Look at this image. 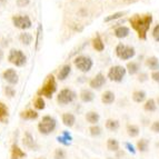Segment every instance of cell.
Listing matches in <instances>:
<instances>
[{
    "mask_svg": "<svg viewBox=\"0 0 159 159\" xmlns=\"http://www.w3.org/2000/svg\"><path fill=\"white\" fill-rule=\"evenodd\" d=\"M154 21V17L152 13H134L133 16L128 18L130 27L137 32L138 38L140 40H146L147 34L150 29L151 25Z\"/></svg>",
    "mask_w": 159,
    "mask_h": 159,
    "instance_id": "6da1fadb",
    "label": "cell"
},
{
    "mask_svg": "<svg viewBox=\"0 0 159 159\" xmlns=\"http://www.w3.org/2000/svg\"><path fill=\"white\" fill-rule=\"evenodd\" d=\"M57 93V78L52 74H49L45 78V81L37 91V96H41L43 98L51 99L52 96Z\"/></svg>",
    "mask_w": 159,
    "mask_h": 159,
    "instance_id": "7a4b0ae2",
    "label": "cell"
},
{
    "mask_svg": "<svg viewBox=\"0 0 159 159\" xmlns=\"http://www.w3.org/2000/svg\"><path fill=\"white\" fill-rule=\"evenodd\" d=\"M38 131H39L41 135L48 136L52 134L57 128V120L56 118H53L52 116H49V115H46L43 116L40 121L38 122Z\"/></svg>",
    "mask_w": 159,
    "mask_h": 159,
    "instance_id": "3957f363",
    "label": "cell"
},
{
    "mask_svg": "<svg viewBox=\"0 0 159 159\" xmlns=\"http://www.w3.org/2000/svg\"><path fill=\"white\" fill-rule=\"evenodd\" d=\"M77 93L71 89V88H62L58 93H57V103L59 106H68L74 102L77 99Z\"/></svg>",
    "mask_w": 159,
    "mask_h": 159,
    "instance_id": "277c9868",
    "label": "cell"
},
{
    "mask_svg": "<svg viewBox=\"0 0 159 159\" xmlns=\"http://www.w3.org/2000/svg\"><path fill=\"white\" fill-rule=\"evenodd\" d=\"M74 66L82 74H87L93 69V60L87 55H78L74 58Z\"/></svg>",
    "mask_w": 159,
    "mask_h": 159,
    "instance_id": "5b68a950",
    "label": "cell"
},
{
    "mask_svg": "<svg viewBox=\"0 0 159 159\" xmlns=\"http://www.w3.org/2000/svg\"><path fill=\"white\" fill-rule=\"evenodd\" d=\"M7 59L11 65H13L15 67H18V68L25 67L27 64V56L21 49H16V48L10 49Z\"/></svg>",
    "mask_w": 159,
    "mask_h": 159,
    "instance_id": "8992f818",
    "label": "cell"
},
{
    "mask_svg": "<svg viewBox=\"0 0 159 159\" xmlns=\"http://www.w3.org/2000/svg\"><path fill=\"white\" fill-rule=\"evenodd\" d=\"M126 75H127V70L126 67L120 66V65H115L111 66L108 69L107 72V79H109L112 82H121L122 80L125 79Z\"/></svg>",
    "mask_w": 159,
    "mask_h": 159,
    "instance_id": "52a82bcc",
    "label": "cell"
},
{
    "mask_svg": "<svg viewBox=\"0 0 159 159\" xmlns=\"http://www.w3.org/2000/svg\"><path fill=\"white\" fill-rule=\"evenodd\" d=\"M11 21L15 28L21 31H27L32 27V21L28 15H13L11 17Z\"/></svg>",
    "mask_w": 159,
    "mask_h": 159,
    "instance_id": "ba28073f",
    "label": "cell"
},
{
    "mask_svg": "<svg viewBox=\"0 0 159 159\" xmlns=\"http://www.w3.org/2000/svg\"><path fill=\"white\" fill-rule=\"evenodd\" d=\"M106 84H107V76H105L102 72H98L95 77L91 78L89 80V82H88L90 89H93V90H100V89H102V87Z\"/></svg>",
    "mask_w": 159,
    "mask_h": 159,
    "instance_id": "9c48e42d",
    "label": "cell"
},
{
    "mask_svg": "<svg viewBox=\"0 0 159 159\" xmlns=\"http://www.w3.org/2000/svg\"><path fill=\"white\" fill-rule=\"evenodd\" d=\"M1 77H2V79L10 86H16L19 82L18 72L16 71V69H13V68L5 69L2 71V74H1Z\"/></svg>",
    "mask_w": 159,
    "mask_h": 159,
    "instance_id": "30bf717a",
    "label": "cell"
},
{
    "mask_svg": "<svg viewBox=\"0 0 159 159\" xmlns=\"http://www.w3.org/2000/svg\"><path fill=\"white\" fill-rule=\"evenodd\" d=\"M22 143L26 148L30 149V150H38L39 149V145L37 143L36 139L34 138L32 134L30 131H25L24 137H22Z\"/></svg>",
    "mask_w": 159,
    "mask_h": 159,
    "instance_id": "8fae6325",
    "label": "cell"
},
{
    "mask_svg": "<svg viewBox=\"0 0 159 159\" xmlns=\"http://www.w3.org/2000/svg\"><path fill=\"white\" fill-rule=\"evenodd\" d=\"M136 56V49L135 47L133 46H128V45H125L124 49H122L121 53L119 55L118 58L122 61H127V60H130V59H133L134 57Z\"/></svg>",
    "mask_w": 159,
    "mask_h": 159,
    "instance_id": "7c38bea8",
    "label": "cell"
},
{
    "mask_svg": "<svg viewBox=\"0 0 159 159\" xmlns=\"http://www.w3.org/2000/svg\"><path fill=\"white\" fill-rule=\"evenodd\" d=\"M79 98L81 100V102L84 103L93 102L95 100V93H93V90L90 89V88H84V89L80 90Z\"/></svg>",
    "mask_w": 159,
    "mask_h": 159,
    "instance_id": "4fadbf2b",
    "label": "cell"
},
{
    "mask_svg": "<svg viewBox=\"0 0 159 159\" xmlns=\"http://www.w3.org/2000/svg\"><path fill=\"white\" fill-rule=\"evenodd\" d=\"M20 118L22 120H29V121H34V120H37L39 118V114L36 109H31V108H28L26 110H22L20 111Z\"/></svg>",
    "mask_w": 159,
    "mask_h": 159,
    "instance_id": "5bb4252c",
    "label": "cell"
},
{
    "mask_svg": "<svg viewBox=\"0 0 159 159\" xmlns=\"http://www.w3.org/2000/svg\"><path fill=\"white\" fill-rule=\"evenodd\" d=\"M71 65L70 64H65L64 66H61V68L59 69L58 74H57V80L59 81H65L67 78L70 76L71 74Z\"/></svg>",
    "mask_w": 159,
    "mask_h": 159,
    "instance_id": "9a60e30c",
    "label": "cell"
},
{
    "mask_svg": "<svg viewBox=\"0 0 159 159\" xmlns=\"http://www.w3.org/2000/svg\"><path fill=\"white\" fill-rule=\"evenodd\" d=\"M130 34V28L127 26H117L114 29V36L118 39H125Z\"/></svg>",
    "mask_w": 159,
    "mask_h": 159,
    "instance_id": "2e32d148",
    "label": "cell"
},
{
    "mask_svg": "<svg viewBox=\"0 0 159 159\" xmlns=\"http://www.w3.org/2000/svg\"><path fill=\"white\" fill-rule=\"evenodd\" d=\"M141 66L138 61H128L127 65H126V70H127V74L130 76H136L140 72Z\"/></svg>",
    "mask_w": 159,
    "mask_h": 159,
    "instance_id": "e0dca14e",
    "label": "cell"
},
{
    "mask_svg": "<svg viewBox=\"0 0 159 159\" xmlns=\"http://www.w3.org/2000/svg\"><path fill=\"white\" fill-rule=\"evenodd\" d=\"M145 66L150 70V71H156L159 70V59L156 56H149L145 58Z\"/></svg>",
    "mask_w": 159,
    "mask_h": 159,
    "instance_id": "ac0fdd59",
    "label": "cell"
},
{
    "mask_svg": "<svg viewBox=\"0 0 159 159\" xmlns=\"http://www.w3.org/2000/svg\"><path fill=\"white\" fill-rule=\"evenodd\" d=\"M91 46L97 52H102L105 50V43H103L102 38L99 34H96V36L91 40Z\"/></svg>",
    "mask_w": 159,
    "mask_h": 159,
    "instance_id": "d6986e66",
    "label": "cell"
},
{
    "mask_svg": "<svg viewBox=\"0 0 159 159\" xmlns=\"http://www.w3.org/2000/svg\"><path fill=\"white\" fill-rule=\"evenodd\" d=\"M61 121L66 127L71 128L76 124V116L72 112H64L61 115Z\"/></svg>",
    "mask_w": 159,
    "mask_h": 159,
    "instance_id": "ffe728a7",
    "label": "cell"
},
{
    "mask_svg": "<svg viewBox=\"0 0 159 159\" xmlns=\"http://www.w3.org/2000/svg\"><path fill=\"white\" fill-rule=\"evenodd\" d=\"M149 145H150L149 139H147V138H140L136 143V149L140 154H146V152L149 151Z\"/></svg>",
    "mask_w": 159,
    "mask_h": 159,
    "instance_id": "44dd1931",
    "label": "cell"
},
{
    "mask_svg": "<svg viewBox=\"0 0 159 159\" xmlns=\"http://www.w3.org/2000/svg\"><path fill=\"white\" fill-rule=\"evenodd\" d=\"M26 156H27V154L16 143H12V146H11V152H10L11 159H22Z\"/></svg>",
    "mask_w": 159,
    "mask_h": 159,
    "instance_id": "7402d4cb",
    "label": "cell"
},
{
    "mask_svg": "<svg viewBox=\"0 0 159 159\" xmlns=\"http://www.w3.org/2000/svg\"><path fill=\"white\" fill-rule=\"evenodd\" d=\"M116 100V95H115L114 91L111 90H106L105 93H102L101 95V102L106 106H109V105H112Z\"/></svg>",
    "mask_w": 159,
    "mask_h": 159,
    "instance_id": "603a6c76",
    "label": "cell"
},
{
    "mask_svg": "<svg viewBox=\"0 0 159 159\" xmlns=\"http://www.w3.org/2000/svg\"><path fill=\"white\" fill-rule=\"evenodd\" d=\"M105 128L111 133H116L120 128V121L118 119H114V118H108L105 122Z\"/></svg>",
    "mask_w": 159,
    "mask_h": 159,
    "instance_id": "cb8c5ba5",
    "label": "cell"
},
{
    "mask_svg": "<svg viewBox=\"0 0 159 159\" xmlns=\"http://www.w3.org/2000/svg\"><path fill=\"white\" fill-rule=\"evenodd\" d=\"M143 111L149 112V114L157 111L158 105H157V102H156V99H154V98H149V99H147V100L145 101V102H143Z\"/></svg>",
    "mask_w": 159,
    "mask_h": 159,
    "instance_id": "d4e9b609",
    "label": "cell"
},
{
    "mask_svg": "<svg viewBox=\"0 0 159 159\" xmlns=\"http://www.w3.org/2000/svg\"><path fill=\"white\" fill-rule=\"evenodd\" d=\"M131 98L136 103H143L147 100V93L143 89H137L133 93Z\"/></svg>",
    "mask_w": 159,
    "mask_h": 159,
    "instance_id": "484cf974",
    "label": "cell"
},
{
    "mask_svg": "<svg viewBox=\"0 0 159 159\" xmlns=\"http://www.w3.org/2000/svg\"><path fill=\"white\" fill-rule=\"evenodd\" d=\"M86 121L90 125H98L99 120H100V115L97 111H93V110H90V111H87L85 115Z\"/></svg>",
    "mask_w": 159,
    "mask_h": 159,
    "instance_id": "4316f807",
    "label": "cell"
},
{
    "mask_svg": "<svg viewBox=\"0 0 159 159\" xmlns=\"http://www.w3.org/2000/svg\"><path fill=\"white\" fill-rule=\"evenodd\" d=\"M20 43L24 46H30L34 41V36L28 31H21L18 37Z\"/></svg>",
    "mask_w": 159,
    "mask_h": 159,
    "instance_id": "83f0119b",
    "label": "cell"
},
{
    "mask_svg": "<svg viewBox=\"0 0 159 159\" xmlns=\"http://www.w3.org/2000/svg\"><path fill=\"white\" fill-rule=\"evenodd\" d=\"M126 133L130 138H137L140 134V128L135 124H127L126 125Z\"/></svg>",
    "mask_w": 159,
    "mask_h": 159,
    "instance_id": "f1b7e54d",
    "label": "cell"
},
{
    "mask_svg": "<svg viewBox=\"0 0 159 159\" xmlns=\"http://www.w3.org/2000/svg\"><path fill=\"white\" fill-rule=\"evenodd\" d=\"M9 118V108L5 102L0 101V122L6 124Z\"/></svg>",
    "mask_w": 159,
    "mask_h": 159,
    "instance_id": "f546056e",
    "label": "cell"
},
{
    "mask_svg": "<svg viewBox=\"0 0 159 159\" xmlns=\"http://www.w3.org/2000/svg\"><path fill=\"white\" fill-rule=\"evenodd\" d=\"M106 147L108 149V151L110 152H117L118 150H120V143L119 141L115 139V138H108L106 143Z\"/></svg>",
    "mask_w": 159,
    "mask_h": 159,
    "instance_id": "4dcf8cb0",
    "label": "cell"
},
{
    "mask_svg": "<svg viewBox=\"0 0 159 159\" xmlns=\"http://www.w3.org/2000/svg\"><path fill=\"white\" fill-rule=\"evenodd\" d=\"M32 106H34V108L36 109L37 111H39V110H43V109L46 108L45 98L41 97V96H36L34 99V101H32Z\"/></svg>",
    "mask_w": 159,
    "mask_h": 159,
    "instance_id": "1f68e13d",
    "label": "cell"
},
{
    "mask_svg": "<svg viewBox=\"0 0 159 159\" xmlns=\"http://www.w3.org/2000/svg\"><path fill=\"white\" fill-rule=\"evenodd\" d=\"M127 15V11H117V12H114L111 15H109L105 18V22H112V21H116L118 19H121L124 18V16Z\"/></svg>",
    "mask_w": 159,
    "mask_h": 159,
    "instance_id": "d6a6232c",
    "label": "cell"
},
{
    "mask_svg": "<svg viewBox=\"0 0 159 159\" xmlns=\"http://www.w3.org/2000/svg\"><path fill=\"white\" fill-rule=\"evenodd\" d=\"M88 131H89V135H90L91 137L97 138V137H99V136H101V134H102V128L99 125H91L90 127H89V129H88Z\"/></svg>",
    "mask_w": 159,
    "mask_h": 159,
    "instance_id": "836d02e7",
    "label": "cell"
},
{
    "mask_svg": "<svg viewBox=\"0 0 159 159\" xmlns=\"http://www.w3.org/2000/svg\"><path fill=\"white\" fill-rule=\"evenodd\" d=\"M3 93H5V96L7 97V98L9 99H12L15 96H16L17 91L16 89H15V87L13 86H10V85H7L3 87Z\"/></svg>",
    "mask_w": 159,
    "mask_h": 159,
    "instance_id": "e575fe53",
    "label": "cell"
},
{
    "mask_svg": "<svg viewBox=\"0 0 159 159\" xmlns=\"http://www.w3.org/2000/svg\"><path fill=\"white\" fill-rule=\"evenodd\" d=\"M53 159H67V151L66 149L61 148H56L53 151Z\"/></svg>",
    "mask_w": 159,
    "mask_h": 159,
    "instance_id": "d590c367",
    "label": "cell"
},
{
    "mask_svg": "<svg viewBox=\"0 0 159 159\" xmlns=\"http://www.w3.org/2000/svg\"><path fill=\"white\" fill-rule=\"evenodd\" d=\"M41 34H43V26L39 25L37 28V36H36V45H34V49L38 50V48H39V43H40V38H41Z\"/></svg>",
    "mask_w": 159,
    "mask_h": 159,
    "instance_id": "8d00e7d4",
    "label": "cell"
},
{
    "mask_svg": "<svg viewBox=\"0 0 159 159\" xmlns=\"http://www.w3.org/2000/svg\"><path fill=\"white\" fill-rule=\"evenodd\" d=\"M151 36L154 38V40L156 43H159V22H157L155 25V27L151 30Z\"/></svg>",
    "mask_w": 159,
    "mask_h": 159,
    "instance_id": "74e56055",
    "label": "cell"
},
{
    "mask_svg": "<svg viewBox=\"0 0 159 159\" xmlns=\"http://www.w3.org/2000/svg\"><path fill=\"white\" fill-rule=\"evenodd\" d=\"M148 79H149V75L147 74V72H145V71H140L139 74L137 75V80L140 82V84H143V82H146Z\"/></svg>",
    "mask_w": 159,
    "mask_h": 159,
    "instance_id": "f35d334b",
    "label": "cell"
},
{
    "mask_svg": "<svg viewBox=\"0 0 159 159\" xmlns=\"http://www.w3.org/2000/svg\"><path fill=\"white\" fill-rule=\"evenodd\" d=\"M150 130L154 134H159V120H155L150 124Z\"/></svg>",
    "mask_w": 159,
    "mask_h": 159,
    "instance_id": "ab89813d",
    "label": "cell"
},
{
    "mask_svg": "<svg viewBox=\"0 0 159 159\" xmlns=\"http://www.w3.org/2000/svg\"><path fill=\"white\" fill-rule=\"evenodd\" d=\"M16 5L19 8H26L30 5V0H16Z\"/></svg>",
    "mask_w": 159,
    "mask_h": 159,
    "instance_id": "60d3db41",
    "label": "cell"
},
{
    "mask_svg": "<svg viewBox=\"0 0 159 159\" xmlns=\"http://www.w3.org/2000/svg\"><path fill=\"white\" fill-rule=\"evenodd\" d=\"M150 78H151V80H152V81H155L156 84H158V85H159V70L151 71Z\"/></svg>",
    "mask_w": 159,
    "mask_h": 159,
    "instance_id": "b9f144b4",
    "label": "cell"
},
{
    "mask_svg": "<svg viewBox=\"0 0 159 159\" xmlns=\"http://www.w3.org/2000/svg\"><path fill=\"white\" fill-rule=\"evenodd\" d=\"M115 154H116V158L117 159H121V157H125L126 152L124 150H121V149H120V150H118L117 152H115Z\"/></svg>",
    "mask_w": 159,
    "mask_h": 159,
    "instance_id": "7bdbcfd3",
    "label": "cell"
},
{
    "mask_svg": "<svg viewBox=\"0 0 159 159\" xmlns=\"http://www.w3.org/2000/svg\"><path fill=\"white\" fill-rule=\"evenodd\" d=\"M1 47L2 48H6V47H8L9 46V41H8V39H6V38H3V39H1Z\"/></svg>",
    "mask_w": 159,
    "mask_h": 159,
    "instance_id": "ee69618b",
    "label": "cell"
},
{
    "mask_svg": "<svg viewBox=\"0 0 159 159\" xmlns=\"http://www.w3.org/2000/svg\"><path fill=\"white\" fill-rule=\"evenodd\" d=\"M126 147L128 148V150L129 151H131V152H135V149H134V146L131 145V143H126Z\"/></svg>",
    "mask_w": 159,
    "mask_h": 159,
    "instance_id": "f6af8a7d",
    "label": "cell"
},
{
    "mask_svg": "<svg viewBox=\"0 0 159 159\" xmlns=\"http://www.w3.org/2000/svg\"><path fill=\"white\" fill-rule=\"evenodd\" d=\"M143 126H149V125H150V120H149V118H146V119L143 120Z\"/></svg>",
    "mask_w": 159,
    "mask_h": 159,
    "instance_id": "bcb514c9",
    "label": "cell"
},
{
    "mask_svg": "<svg viewBox=\"0 0 159 159\" xmlns=\"http://www.w3.org/2000/svg\"><path fill=\"white\" fill-rule=\"evenodd\" d=\"M3 57H5V52H3V50L1 49V48H0V61L2 60Z\"/></svg>",
    "mask_w": 159,
    "mask_h": 159,
    "instance_id": "7dc6e473",
    "label": "cell"
},
{
    "mask_svg": "<svg viewBox=\"0 0 159 159\" xmlns=\"http://www.w3.org/2000/svg\"><path fill=\"white\" fill-rule=\"evenodd\" d=\"M126 3H134V2H136L137 0H124Z\"/></svg>",
    "mask_w": 159,
    "mask_h": 159,
    "instance_id": "c3c4849f",
    "label": "cell"
},
{
    "mask_svg": "<svg viewBox=\"0 0 159 159\" xmlns=\"http://www.w3.org/2000/svg\"><path fill=\"white\" fill-rule=\"evenodd\" d=\"M155 146H156V148H158V149H159V140L157 141L156 143H155Z\"/></svg>",
    "mask_w": 159,
    "mask_h": 159,
    "instance_id": "681fc988",
    "label": "cell"
},
{
    "mask_svg": "<svg viewBox=\"0 0 159 159\" xmlns=\"http://www.w3.org/2000/svg\"><path fill=\"white\" fill-rule=\"evenodd\" d=\"M6 2H7V0H0V3H2V5H3V3H6Z\"/></svg>",
    "mask_w": 159,
    "mask_h": 159,
    "instance_id": "f907efd6",
    "label": "cell"
},
{
    "mask_svg": "<svg viewBox=\"0 0 159 159\" xmlns=\"http://www.w3.org/2000/svg\"><path fill=\"white\" fill-rule=\"evenodd\" d=\"M156 102H157V105H158V106H159V96L156 98Z\"/></svg>",
    "mask_w": 159,
    "mask_h": 159,
    "instance_id": "816d5d0a",
    "label": "cell"
},
{
    "mask_svg": "<svg viewBox=\"0 0 159 159\" xmlns=\"http://www.w3.org/2000/svg\"><path fill=\"white\" fill-rule=\"evenodd\" d=\"M34 159H46L45 157H37V158H34Z\"/></svg>",
    "mask_w": 159,
    "mask_h": 159,
    "instance_id": "f5cc1de1",
    "label": "cell"
},
{
    "mask_svg": "<svg viewBox=\"0 0 159 159\" xmlns=\"http://www.w3.org/2000/svg\"><path fill=\"white\" fill-rule=\"evenodd\" d=\"M107 159H117L116 157H115V158H112V157H107Z\"/></svg>",
    "mask_w": 159,
    "mask_h": 159,
    "instance_id": "db71d44e",
    "label": "cell"
}]
</instances>
